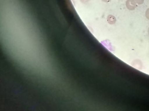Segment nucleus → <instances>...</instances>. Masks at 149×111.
Masks as SVG:
<instances>
[{
  "instance_id": "1",
  "label": "nucleus",
  "mask_w": 149,
  "mask_h": 111,
  "mask_svg": "<svg viewBox=\"0 0 149 111\" xmlns=\"http://www.w3.org/2000/svg\"><path fill=\"white\" fill-rule=\"evenodd\" d=\"M125 4L127 8L130 10H134L137 6L135 0H126Z\"/></svg>"
},
{
  "instance_id": "2",
  "label": "nucleus",
  "mask_w": 149,
  "mask_h": 111,
  "mask_svg": "<svg viewBox=\"0 0 149 111\" xmlns=\"http://www.w3.org/2000/svg\"><path fill=\"white\" fill-rule=\"evenodd\" d=\"M107 20L108 23L109 24H111V25L115 24L116 21V17L112 15H109L107 16Z\"/></svg>"
},
{
  "instance_id": "3",
  "label": "nucleus",
  "mask_w": 149,
  "mask_h": 111,
  "mask_svg": "<svg viewBox=\"0 0 149 111\" xmlns=\"http://www.w3.org/2000/svg\"><path fill=\"white\" fill-rule=\"evenodd\" d=\"M139 60H136L134 61V62L136 63V65H133V66L135 67L138 69H141L142 66V64L141 63L142 62L141 61H140V62H139Z\"/></svg>"
},
{
  "instance_id": "4",
  "label": "nucleus",
  "mask_w": 149,
  "mask_h": 111,
  "mask_svg": "<svg viewBox=\"0 0 149 111\" xmlns=\"http://www.w3.org/2000/svg\"><path fill=\"white\" fill-rule=\"evenodd\" d=\"M145 16L148 20H149V8L147 9L145 12Z\"/></svg>"
},
{
  "instance_id": "5",
  "label": "nucleus",
  "mask_w": 149,
  "mask_h": 111,
  "mask_svg": "<svg viewBox=\"0 0 149 111\" xmlns=\"http://www.w3.org/2000/svg\"><path fill=\"white\" fill-rule=\"evenodd\" d=\"M137 4L138 5H141V4H143L144 2V0H135Z\"/></svg>"
},
{
  "instance_id": "6",
  "label": "nucleus",
  "mask_w": 149,
  "mask_h": 111,
  "mask_svg": "<svg viewBox=\"0 0 149 111\" xmlns=\"http://www.w3.org/2000/svg\"><path fill=\"white\" fill-rule=\"evenodd\" d=\"M83 3H87V2L89 1L90 0H80Z\"/></svg>"
},
{
  "instance_id": "7",
  "label": "nucleus",
  "mask_w": 149,
  "mask_h": 111,
  "mask_svg": "<svg viewBox=\"0 0 149 111\" xmlns=\"http://www.w3.org/2000/svg\"><path fill=\"white\" fill-rule=\"evenodd\" d=\"M102 1L104 2L109 3L111 1V0H102Z\"/></svg>"
},
{
  "instance_id": "8",
  "label": "nucleus",
  "mask_w": 149,
  "mask_h": 111,
  "mask_svg": "<svg viewBox=\"0 0 149 111\" xmlns=\"http://www.w3.org/2000/svg\"><path fill=\"white\" fill-rule=\"evenodd\" d=\"M148 34H149V28H148Z\"/></svg>"
}]
</instances>
